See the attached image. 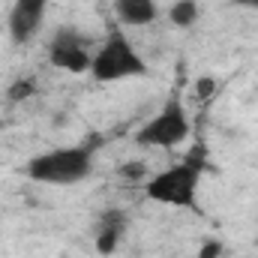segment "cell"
<instances>
[{
  "mask_svg": "<svg viewBox=\"0 0 258 258\" xmlns=\"http://www.w3.org/2000/svg\"><path fill=\"white\" fill-rule=\"evenodd\" d=\"M165 15H168V24L171 27L189 30V27L198 24V18H201V0H171L168 9H165Z\"/></svg>",
  "mask_w": 258,
  "mask_h": 258,
  "instance_id": "9",
  "label": "cell"
},
{
  "mask_svg": "<svg viewBox=\"0 0 258 258\" xmlns=\"http://www.w3.org/2000/svg\"><path fill=\"white\" fill-rule=\"evenodd\" d=\"M3 33H6V18L0 15V36H3Z\"/></svg>",
  "mask_w": 258,
  "mask_h": 258,
  "instance_id": "13",
  "label": "cell"
},
{
  "mask_svg": "<svg viewBox=\"0 0 258 258\" xmlns=\"http://www.w3.org/2000/svg\"><path fill=\"white\" fill-rule=\"evenodd\" d=\"M204 165L201 159H180L144 183V198L162 207H177V210H195L198 204V189H201Z\"/></svg>",
  "mask_w": 258,
  "mask_h": 258,
  "instance_id": "2",
  "label": "cell"
},
{
  "mask_svg": "<svg viewBox=\"0 0 258 258\" xmlns=\"http://www.w3.org/2000/svg\"><path fill=\"white\" fill-rule=\"evenodd\" d=\"M159 15H162L159 0H114V18H117V24L123 30L150 27Z\"/></svg>",
  "mask_w": 258,
  "mask_h": 258,
  "instance_id": "8",
  "label": "cell"
},
{
  "mask_svg": "<svg viewBox=\"0 0 258 258\" xmlns=\"http://www.w3.org/2000/svg\"><path fill=\"white\" fill-rule=\"evenodd\" d=\"M93 51L75 27H57L48 39V63L69 75H90Z\"/></svg>",
  "mask_w": 258,
  "mask_h": 258,
  "instance_id": "5",
  "label": "cell"
},
{
  "mask_svg": "<svg viewBox=\"0 0 258 258\" xmlns=\"http://www.w3.org/2000/svg\"><path fill=\"white\" fill-rule=\"evenodd\" d=\"M189 135H192V120L186 105L180 99H168L153 117H147L135 129V144L144 150H174L186 144Z\"/></svg>",
  "mask_w": 258,
  "mask_h": 258,
  "instance_id": "4",
  "label": "cell"
},
{
  "mask_svg": "<svg viewBox=\"0 0 258 258\" xmlns=\"http://www.w3.org/2000/svg\"><path fill=\"white\" fill-rule=\"evenodd\" d=\"M129 231V216L123 210H105L96 222V252L114 255Z\"/></svg>",
  "mask_w": 258,
  "mask_h": 258,
  "instance_id": "7",
  "label": "cell"
},
{
  "mask_svg": "<svg viewBox=\"0 0 258 258\" xmlns=\"http://www.w3.org/2000/svg\"><path fill=\"white\" fill-rule=\"evenodd\" d=\"M234 6H249V9H258V0H231Z\"/></svg>",
  "mask_w": 258,
  "mask_h": 258,
  "instance_id": "12",
  "label": "cell"
},
{
  "mask_svg": "<svg viewBox=\"0 0 258 258\" xmlns=\"http://www.w3.org/2000/svg\"><path fill=\"white\" fill-rule=\"evenodd\" d=\"M45 15H48V0H12V6L6 12L9 39L15 45L33 42L45 27Z\"/></svg>",
  "mask_w": 258,
  "mask_h": 258,
  "instance_id": "6",
  "label": "cell"
},
{
  "mask_svg": "<svg viewBox=\"0 0 258 258\" xmlns=\"http://www.w3.org/2000/svg\"><path fill=\"white\" fill-rule=\"evenodd\" d=\"M144 75H147V60L141 57L135 42L123 33V27H114L93 51L90 78L99 84H117V81H126V78L132 81Z\"/></svg>",
  "mask_w": 258,
  "mask_h": 258,
  "instance_id": "3",
  "label": "cell"
},
{
  "mask_svg": "<svg viewBox=\"0 0 258 258\" xmlns=\"http://www.w3.org/2000/svg\"><path fill=\"white\" fill-rule=\"evenodd\" d=\"M216 255H219V243H207L204 252H201V258H216Z\"/></svg>",
  "mask_w": 258,
  "mask_h": 258,
  "instance_id": "11",
  "label": "cell"
},
{
  "mask_svg": "<svg viewBox=\"0 0 258 258\" xmlns=\"http://www.w3.org/2000/svg\"><path fill=\"white\" fill-rule=\"evenodd\" d=\"M27 177L42 186H75L93 174V150L87 144H63L36 153L27 162Z\"/></svg>",
  "mask_w": 258,
  "mask_h": 258,
  "instance_id": "1",
  "label": "cell"
},
{
  "mask_svg": "<svg viewBox=\"0 0 258 258\" xmlns=\"http://www.w3.org/2000/svg\"><path fill=\"white\" fill-rule=\"evenodd\" d=\"M33 93V84L27 81V84H15L12 90H9V99H24V96H30Z\"/></svg>",
  "mask_w": 258,
  "mask_h": 258,
  "instance_id": "10",
  "label": "cell"
}]
</instances>
